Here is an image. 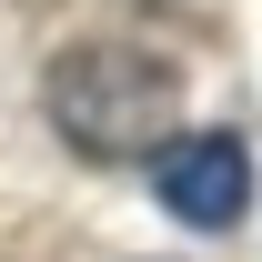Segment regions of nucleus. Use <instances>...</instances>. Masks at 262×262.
<instances>
[{
	"mask_svg": "<svg viewBox=\"0 0 262 262\" xmlns=\"http://www.w3.org/2000/svg\"><path fill=\"white\" fill-rule=\"evenodd\" d=\"M171 111H182V81H171V61H151V51L81 40V51H61V71H51V121H61L71 151H91V162H121V151L171 141Z\"/></svg>",
	"mask_w": 262,
	"mask_h": 262,
	"instance_id": "nucleus-1",
	"label": "nucleus"
},
{
	"mask_svg": "<svg viewBox=\"0 0 262 262\" xmlns=\"http://www.w3.org/2000/svg\"><path fill=\"white\" fill-rule=\"evenodd\" d=\"M151 192H162L171 222H192V232H242L252 222V151L232 131H171L151 151Z\"/></svg>",
	"mask_w": 262,
	"mask_h": 262,
	"instance_id": "nucleus-2",
	"label": "nucleus"
}]
</instances>
